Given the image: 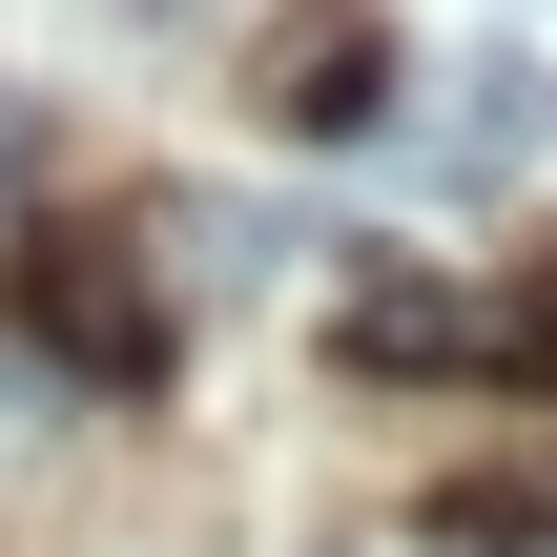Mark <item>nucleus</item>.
<instances>
[{
    "instance_id": "7ed1b4c3",
    "label": "nucleus",
    "mask_w": 557,
    "mask_h": 557,
    "mask_svg": "<svg viewBox=\"0 0 557 557\" xmlns=\"http://www.w3.org/2000/svg\"><path fill=\"white\" fill-rule=\"evenodd\" d=\"M557 145V62H475V103H455V165H537Z\"/></svg>"
},
{
    "instance_id": "f03ea898",
    "label": "nucleus",
    "mask_w": 557,
    "mask_h": 557,
    "mask_svg": "<svg viewBox=\"0 0 557 557\" xmlns=\"http://www.w3.org/2000/svg\"><path fill=\"white\" fill-rule=\"evenodd\" d=\"M269 124H289V145L393 124V21H372V0H289V21H269Z\"/></svg>"
},
{
    "instance_id": "20e7f679",
    "label": "nucleus",
    "mask_w": 557,
    "mask_h": 557,
    "mask_svg": "<svg viewBox=\"0 0 557 557\" xmlns=\"http://www.w3.org/2000/svg\"><path fill=\"white\" fill-rule=\"evenodd\" d=\"M21 145H41V124H21V83H0V186H21Z\"/></svg>"
},
{
    "instance_id": "f257e3e1",
    "label": "nucleus",
    "mask_w": 557,
    "mask_h": 557,
    "mask_svg": "<svg viewBox=\"0 0 557 557\" xmlns=\"http://www.w3.org/2000/svg\"><path fill=\"white\" fill-rule=\"evenodd\" d=\"M21 331H41L62 372L145 393V372H165V269H145V248H103V227H41V248H21Z\"/></svg>"
}]
</instances>
